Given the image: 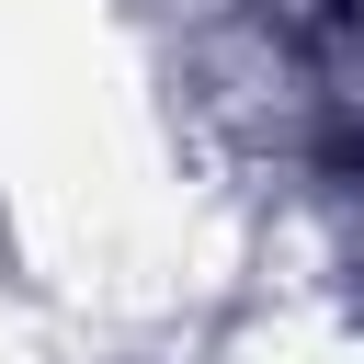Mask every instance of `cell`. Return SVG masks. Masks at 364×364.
I'll use <instances>...</instances> for the list:
<instances>
[{
    "label": "cell",
    "mask_w": 364,
    "mask_h": 364,
    "mask_svg": "<svg viewBox=\"0 0 364 364\" xmlns=\"http://www.w3.org/2000/svg\"><path fill=\"white\" fill-rule=\"evenodd\" d=\"M353 11H364V0H353Z\"/></svg>",
    "instance_id": "cell-1"
}]
</instances>
